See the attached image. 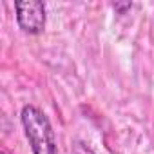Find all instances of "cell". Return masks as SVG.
<instances>
[{
	"label": "cell",
	"mask_w": 154,
	"mask_h": 154,
	"mask_svg": "<svg viewBox=\"0 0 154 154\" xmlns=\"http://www.w3.org/2000/svg\"><path fill=\"white\" fill-rule=\"evenodd\" d=\"M112 8H114L116 11H127V9H131V8H132V4H131V2H125V4L116 2V4H112Z\"/></svg>",
	"instance_id": "277c9868"
},
{
	"label": "cell",
	"mask_w": 154,
	"mask_h": 154,
	"mask_svg": "<svg viewBox=\"0 0 154 154\" xmlns=\"http://www.w3.org/2000/svg\"><path fill=\"white\" fill-rule=\"evenodd\" d=\"M72 154H94L85 143H82V141H76L74 143V147H72Z\"/></svg>",
	"instance_id": "3957f363"
},
{
	"label": "cell",
	"mask_w": 154,
	"mask_h": 154,
	"mask_svg": "<svg viewBox=\"0 0 154 154\" xmlns=\"http://www.w3.org/2000/svg\"><path fill=\"white\" fill-rule=\"evenodd\" d=\"M17 22L22 31L38 35L45 27V6L40 0H20L15 2Z\"/></svg>",
	"instance_id": "7a4b0ae2"
},
{
	"label": "cell",
	"mask_w": 154,
	"mask_h": 154,
	"mask_svg": "<svg viewBox=\"0 0 154 154\" xmlns=\"http://www.w3.org/2000/svg\"><path fill=\"white\" fill-rule=\"evenodd\" d=\"M2 154H6V152H2Z\"/></svg>",
	"instance_id": "5b68a950"
},
{
	"label": "cell",
	"mask_w": 154,
	"mask_h": 154,
	"mask_svg": "<svg viewBox=\"0 0 154 154\" xmlns=\"http://www.w3.org/2000/svg\"><path fill=\"white\" fill-rule=\"evenodd\" d=\"M20 118L33 154H56V138L49 118L35 105H26Z\"/></svg>",
	"instance_id": "6da1fadb"
}]
</instances>
